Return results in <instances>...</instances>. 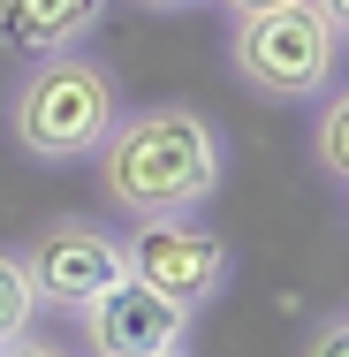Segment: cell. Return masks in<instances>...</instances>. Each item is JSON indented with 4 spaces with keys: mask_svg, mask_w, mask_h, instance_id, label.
Masks as SVG:
<instances>
[{
    "mask_svg": "<svg viewBox=\"0 0 349 357\" xmlns=\"http://www.w3.org/2000/svg\"><path fill=\"white\" fill-rule=\"evenodd\" d=\"M107 206H122L130 220H167V213H198L220 175H228V144L212 130V114L167 99V107H122L114 130L91 152Z\"/></svg>",
    "mask_w": 349,
    "mask_h": 357,
    "instance_id": "obj_1",
    "label": "cell"
},
{
    "mask_svg": "<svg viewBox=\"0 0 349 357\" xmlns=\"http://www.w3.org/2000/svg\"><path fill=\"white\" fill-rule=\"evenodd\" d=\"M114 114H122V76L84 54H46L8 91V137L23 160H46V167L91 160L99 137L114 130Z\"/></svg>",
    "mask_w": 349,
    "mask_h": 357,
    "instance_id": "obj_2",
    "label": "cell"
},
{
    "mask_svg": "<svg viewBox=\"0 0 349 357\" xmlns=\"http://www.w3.org/2000/svg\"><path fill=\"white\" fill-rule=\"evenodd\" d=\"M228 61L235 76L258 91V99H319L334 91V69H342V38L319 23L311 0H288V8H266V15H235L228 31Z\"/></svg>",
    "mask_w": 349,
    "mask_h": 357,
    "instance_id": "obj_3",
    "label": "cell"
},
{
    "mask_svg": "<svg viewBox=\"0 0 349 357\" xmlns=\"http://www.w3.org/2000/svg\"><path fill=\"white\" fill-rule=\"evenodd\" d=\"M23 274H31V296L54 304V312H84L91 296H107L114 282H130V243L91 213H54L31 228V243L15 251Z\"/></svg>",
    "mask_w": 349,
    "mask_h": 357,
    "instance_id": "obj_4",
    "label": "cell"
},
{
    "mask_svg": "<svg viewBox=\"0 0 349 357\" xmlns=\"http://www.w3.org/2000/svg\"><path fill=\"white\" fill-rule=\"evenodd\" d=\"M122 243H130V282H144L152 296H167V304H183L190 319H198L212 296L235 282L228 243H220L212 228H198L190 213L137 220V236H122Z\"/></svg>",
    "mask_w": 349,
    "mask_h": 357,
    "instance_id": "obj_5",
    "label": "cell"
},
{
    "mask_svg": "<svg viewBox=\"0 0 349 357\" xmlns=\"http://www.w3.org/2000/svg\"><path fill=\"white\" fill-rule=\"evenodd\" d=\"M84 350L91 357H160V350H183L190 342V312L152 296L144 282H114L107 296H91L84 312Z\"/></svg>",
    "mask_w": 349,
    "mask_h": 357,
    "instance_id": "obj_6",
    "label": "cell"
},
{
    "mask_svg": "<svg viewBox=\"0 0 349 357\" xmlns=\"http://www.w3.org/2000/svg\"><path fill=\"white\" fill-rule=\"evenodd\" d=\"M99 23H107V0H0V54H23V61L76 54Z\"/></svg>",
    "mask_w": 349,
    "mask_h": 357,
    "instance_id": "obj_7",
    "label": "cell"
},
{
    "mask_svg": "<svg viewBox=\"0 0 349 357\" xmlns=\"http://www.w3.org/2000/svg\"><path fill=\"white\" fill-rule=\"evenodd\" d=\"M46 304L31 296V274H23V259L15 251H0V342H15L31 319H38Z\"/></svg>",
    "mask_w": 349,
    "mask_h": 357,
    "instance_id": "obj_8",
    "label": "cell"
},
{
    "mask_svg": "<svg viewBox=\"0 0 349 357\" xmlns=\"http://www.w3.org/2000/svg\"><path fill=\"white\" fill-rule=\"evenodd\" d=\"M319 167L327 183H349V99L327 91V114H319Z\"/></svg>",
    "mask_w": 349,
    "mask_h": 357,
    "instance_id": "obj_9",
    "label": "cell"
},
{
    "mask_svg": "<svg viewBox=\"0 0 349 357\" xmlns=\"http://www.w3.org/2000/svg\"><path fill=\"white\" fill-rule=\"evenodd\" d=\"M304 357H349V312H327V319L311 327V342H304Z\"/></svg>",
    "mask_w": 349,
    "mask_h": 357,
    "instance_id": "obj_10",
    "label": "cell"
},
{
    "mask_svg": "<svg viewBox=\"0 0 349 357\" xmlns=\"http://www.w3.org/2000/svg\"><path fill=\"white\" fill-rule=\"evenodd\" d=\"M0 357H76V350H69V342H54V335H31V327H23L15 342H0Z\"/></svg>",
    "mask_w": 349,
    "mask_h": 357,
    "instance_id": "obj_11",
    "label": "cell"
},
{
    "mask_svg": "<svg viewBox=\"0 0 349 357\" xmlns=\"http://www.w3.org/2000/svg\"><path fill=\"white\" fill-rule=\"evenodd\" d=\"M311 8H319V23H327L334 38H342V31H349V0H311Z\"/></svg>",
    "mask_w": 349,
    "mask_h": 357,
    "instance_id": "obj_12",
    "label": "cell"
},
{
    "mask_svg": "<svg viewBox=\"0 0 349 357\" xmlns=\"http://www.w3.org/2000/svg\"><path fill=\"white\" fill-rule=\"evenodd\" d=\"M235 15H266V8H288V0H228Z\"/></svg>",
    "mask_w": 349,
    "mask_h": 357,
    "instance_id": "obj_13",
    "label": "cell"
},
{
    "mask_svg": "<svg viewBox=\"0 0 349 357\" xmlns=\"http://www.w3.org/2000/svg\"><path fill=\"white\" fill-rule=\"evenodd\" d=\"M137 8H198V0H137Z\"/></svg>",
    "mask_w": 349,
    "mask_h": 357,
    "instance_id": "obj_14",
    "label": "cell"
},
{
    "mask_svg": "<svg viewBox=\"0 0 349 357\" xmlns=\"http://www.w3.org/2000/svg\"><path fill=\"white\" fill-rule=\"evenodd\" d=\"M160 357H190V350H160Z\"/></svg>",
    "mask_w": 349,
    "mask_h": 357,
    "instance_id": "obj_15",
    "label": "cell"
}]
</instances>
